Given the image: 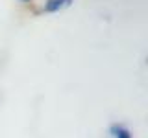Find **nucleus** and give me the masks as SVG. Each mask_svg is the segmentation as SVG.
<instances>
[{
  "label": "nucleus",
  "mask_w": 148,
  "mask_h": 138,
  "mask_svg": "<svg viewBox=\"0 0 148 138\" xmlns=\"http://www.w3.org/2000/svg\"><path fill=\"white\" fill-rule=\"evenodd\" d=\"M69 4H71V0H48V2L45 4V9L50 11V13H54V11H58V9L69 6Z\"/></svg>",
  "instance_id": "f257e3e1"
},
{
  "label": "nucleus",
  "mask_w": 148,
  "mask_h": 138,
  "mask_svg": "<svg viewBox=\"0 0 148 138\" xmlns=\"http://www.w3.org/2000/svg\"><path fill=\"white\" fill-rule=\"evenodd\" d=\"M111 133H113V138H132L130 131L122 125H113L111 127Z\"/></svg>",
  "instance_id": "f03ea898"
}]
</instances>
